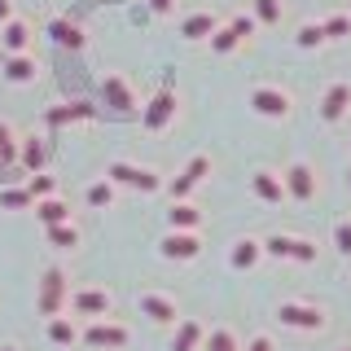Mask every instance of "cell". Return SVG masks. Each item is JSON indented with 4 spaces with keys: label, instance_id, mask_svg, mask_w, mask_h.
Wrapping results in <instances>:
<instances>
[{
    "label": "cell",
    "instance_id": "1",
    "mask_svg": "<svg viewBox=\"0 0 351 351\" xmlns=\"http://www.w3.org/2000/svg\"><path fill=\"white\" fill-rule=\"evenodd\" d=\"M80 338L93 351H119V347H128L132 343V334H128V325H119V321H110V316H97L88 329H80Z\"/></svg>",
    "mask_w": 351,
    "mask_h": 351
},
{
    "label": "cell",
    "instance_id": "2",
    "mask_svg": "<svg viewBox=\"0 0 351 351\" xmlns=\"http://www.w3.org/2000/svg\"><path fill=\"white\" fill-rule=\"evenodd\" d=\"M277 321L290 329H303V334H316V329H325V307L303 303V299H285L277 307Z\"/></svg>",
    "mask_w": 351,
    "mask_h": 351
},
{
    "label": "cell",
    "instance_id": "3",
    "mask_svg": "<svg viewBox=\"0 0 351 351\" xmlns=\"http://www.w3.org/2000/svg\"><path fill=\"white\" fill-rule=\"evenodd\" d=\"M40 316L49 321V316H58L66 303H71V290H66V272L62 268H44V277H40Z\"/></svg>",
    "mask_w": 351,
    "mask_h": 351
},
{
    "label": "cell",
    "instance_id": "4",
    "mask_svg": "<svg viewBox=\"0 0 351 351\" xmlns=\"http://www.w3.org/2000/svg\"><path fill=\"white\" fill-rule=\"evenodd\" d=\"M106 176L114 184H128V189H136V193H154V189H162V176L154 171V167H136V162H110Z\"/></svg>",
    "mask_w": 351,
    "mask_h": 351
},
{
    "label": "cell",
    "instance_id": "5",
    "mask_svg": "<svg viewBox=\"0 0 351 351\" xmlns=\"http://www.w3.org/2000/svg\"><path fill=\"white\" fill-rule=\"evenodd\" d=\"M263 255H277V259H294V263H316V241L294 237V233H272L263 241Z\"/></svg>",
    "mask_w": 351,
    "mask_h": 351
},
{
    "label": "cell",
    "instance_id": "6",
    "mask_svg": "<svg viewBox=\"0 0 351 351\" xmlns=\"http://www.w3.org/2000/svg\"><path fill=\"white\" fill-rule=\"evenodd\" d=\"M250 110L263 119H285L294 110V97L285 93V88H272V84H259V88H250Z\"/></svg>",
    "mask_w": 351,
    "mask_h": 351
},
{
    "label": "cell",
    "instance_id": "7",
    "mask_svg": "<svg viewBox=\"0 0 351 351\" xmlns=\"http://www.w3.org/2000/svg\"><path fill=\"white\" fill-rule=\"evenodd\" d=\"M206 171H211V154H193V158H189V162L180 167V176H176V180L167 184L171 202H176V197H189V193L197 189V184L206 180Z\"/></svg>",
    "mask_w": 351,
    "mask_h": 351
},
{
    "label": "cell",
    "instance_id": "8",
    "mask_svg": "<svg viewBox=\"0 0 351 351\" xmlns=\"http://www.w3.org/2000/svg\"><path fill=\"white\" fill-rule=\"evenodd\" d=\"M158 250H162V259H180V263H189V259L202 255V237H197L193 228H171V233L158 241Z\"/></svg>",
    "mask_w": 351,
    "mask_h": 351
},
{
    "label": "cell",
    "instance_id": "9",
    "mask_svg": "<svg viewBox=\"0 0 351 351\" xmlns=\"http://www.w3.org/2000/svg\"><path fill=\"white\" fill-rule=\"evenodd\" d=\"M176 119V88H158V93L149 97L145 114H141V123H145L149 132H162Z\"/></svg>",
    "mask_w": 351,
    "mask_h": 351
},
{
    "label": "cell",
    "instance_id": "10",
    "mask_svg": "<svg viewBox=\"0 0 351 351\" xmlns=\"http://www.w3.org/2000/svg\"><path fill=\"white\" fill-rule=\"evenodd\" d=\"M281 180H285V197H294V202H312L316 197V171L307 162H290Z\"/></svg>",
    "mask_w": 351,
    "mask_h": 351
},
{
    "label": "cell",
    "instance_id": "11",
    "mask_svg": "<svg viewBox=\"0 0 351 351\" xmlns=\"http://www.w3.org/2000/svg\"><path fill=\"white\" fill-rule=\"evenodd\" d=\"M101 97H106V106L114 110L119 119H128L132 110H136V97H132V88H128L123 75H106V80H101Z\"/></svg>",
    "mask_w": 351,
    "mask_h": 351
},
{
    "label": "cell",
    "instance_id": "12",
    "mask_svg": "<svg viewBox=\"0 0 351 351\" xmlns=\"http://www.w3.org/2000/svg\"><path fill=\"white\" fill-rule=\"evenodd\" d=\"M71 307L75 316H110V307H114V299H110V290H97V285H88V290H75L71 294Z\"/></svg>",
    "mask_w": 351,
    "mask_h": 351
},
{
    "label": "cell",
    "instance_id": "13",
    "mask_svg": "<svg viewBox=\"0 0 351 351\" xmlns=\"http://www.w3.org/2000/svg\"><path fill=\"white\" fill-rule=\"evenodd\" d=\"M80 119H97V106L93 101H66V106H49L44 110V123L53 132L66 128V123H80Z\"/></svg>",
    "mask_w": 351,
    "mask_h": 351
},
{
    "label": "cell",
    "instance_id": "14",
    "mask_svg": "<svg viewBox=\"0 0 351 351\" xmlns=\"http://www.w3.org/2000/svg\"><path fill=\"white\" fill-rule=\"evenodd\" d=\"M136 303H141V312H145L149 321H158V325H171L176 316H180V312H176V299H171V294H158V290H145Z\"/></svg>",
    "mask_w": 351,
    "mask_h": 351
},
{
    "label": "cell",
    "instance_id": "15",
    "mask_svg": "<svg viewBox=\"0 0 351 351\" xmlns=\"http://www.w3.org/2000/svg\"><path fill=\"white\" fill-rule=\"evenodd\" d=\"M351 110V84H329L325 97H321V119L325 123H338Z\"/></svg>",
    "mask_w": 351,
    "mask_h": 351
},
{
    "label": "cell",
    "instance_id": "16",
    "mask_svg": "<svg viewBox=\"0 0 351 351\" xmlns=\"http://www.w3.org/2000/svg\"><path fill=\"white\" fill-rule=\"evenodd\" d=\"M250 189H255V197H259V202H272V206H277L281 197H285V180H281L277 171L259 167L255 176H250Z\"/></svg>",
    "mask_w": 351,
    "mask_h": 351
},
{
    "label": "cell",
    "instance_id": "17",
    "mask_svg": "<svg viewBox=\"0 0 351 351\" xmlns=\"http://www.w3.org/2000/svg\"><path fill=\"white\" fill-rule=\"evenodd\" d=\"M259 259H263V241H255V237H237L233 250H228V268H237V272L255 268Z\"/></svg>",
    "mask_w": 351,
    "mask_h": 351
},
{
    "label": "cell",
    "instance_id": "18",
    "mask_svg": "<svg viewBox=\"0 0 351 351\" xmlns=\"http://www.w3.org/2000/svg\"><path fill=\"white\" fill-rule=\"evenodd\" d=\"M206 343V325L202 321H180L171 334V351H202Z\"/></svg>",
    "mask_w": 351,
    "mask_h": 351
},
{
    "label": "cell",
    "instance_id": "19",
    "mask_svg": "<svg viewBox=\"0 0 351 351\" xmlns=\"http://www.w3.org/2000/svg\"><path fill=\"white\" fill-rule=\"evenodd\" d=\"M18 162H22L27 171H44V162H49V145H44V136H22Z\"/></svg>",
    "mask_w": 351,
    "mask_h": 351
},
{
    "label": "cell",
    "instance_id": "20",
    "mask_svg": "<svg viewBox=\"0 0 351 351\" xmlns=\"http://www.w3.org/2000/svg\"><path fill=\"white\" fill-rule=\"evenodd\" d=\"M44 334H49V343L53 347H75V343H80V325H75L71 321V316H49V329H44Z\"/></svg>",
    "mask_w": 351,
    "mask_h": 351
},
{
    "label": "cell",
    "instance_id": "21",
    "mask_svg": "<svg viewBox=\"0 0 351 351\" xmlns=\"http://www.w3.org/2000/svg\"><path fill=\"white\" fill-rule=\"evenodd\" d=\"M167 224H171V228H193V233H197V224H202V211H197L189 197H176V202L167 206Z\"/></svg>",
    "mask_w": 351,
    "mask_h": 351
},
{
    "label": "cell",
    "instance_id": "22",
    "mask_svg": "<svg viewBox=\"0 0 351 351\" xmlns=\"http://www.w3.org/2000/svg\"><path fill=\"white\" fill-rule=\"evenodd\" d=\"M36 71H40V66H36V58H27V53H9V58H5V80L9 84H31Z\"/></svg>",
    "mask_w": 351,
    "mask_h": 351
},
{
    "label": "cell",
    "instance_id": "23",
    "mask_svg": "<svg viewBox=\"0 0 351 351\" xmlns=\"http://www.w3.org/2000/svg\"><path fill=\"white\" fill-rule=\"evenodd\" d=\"M0 40H5V49H9V53H27V44H31V27H27V22H18V18H9L5 27H0Z\"/></svg>",
    "mask_w": 351,
    "mask_h": 351
},
{
    "label": "cell",
    "instance_id": "24",
    "mask_svg": "<svg viewBox=\"0 0 351 351\" xmlns=\"http://www.w3.org/2000/svg\"><path fill=\"white\" fill-rule=\"evenodd\" d=\"M114 193H119V184L110 180V176H101V180L88 184V206H93V211H106V206H114Z\"/></svg>",
    "mask_w": 351,
    "mask_h": 351
},
{
    "label": "cell",
    "instance_id": "25",
    "mask_svg": "<svg viewBox=\"0 0 351 351\" xmlns=\"http://www.w3.org/2000/svg\"><path fill=\"white\" fill-rule=\"evenodd\" d=\"M36 215H40L44 228H49V224H66V219H71V206H66L62 197H40V202H36Z\"/></svg>",
    "mask_w": 351,
    "mask_h": 351
},
{
    "label": "cell",
    "instance_id": "26",
    "mask_svg": "<svg viewBox=\"0 0 351 351\" xmlns=\"http://www.w3.org/2000/svg\"><path fill=\"white\" fill-rule=\"evenodd\" d=\"M180 36L184 40H211L215 36V18L211 14H189L180 22Z\"/></svg>",
    "mask_w": 351,
    "mask_h": 351
},
{
    "label": "cell",
    "instance_id": "27",
    "mask_svg": "<svg viewBox=\"0 0 351 351\" xmlns=\"http://www.w3.org/2000/svg\"><path fill=\"white\" fill-rule=\"evenodd\" d=\"M49 36L58 40L62 49H84V31L75 27V22H66V18H62V22H53V27H49Z\"/></svg>",
    "mask_w": 351,
    "mask_h": 351
},
{
    "label": "cell",
    "instance_id": "28",
    "mask_svg": "<svg viewBox=\"0 0 351 351\" xmlns=\"http://www.w3.org/2000/svg\"><path fill=\"white\" fill-rule=\"evenodd\" d=\"M18 145H22V136L5 123V119H0V162H5V167H9V162H18Z\"/></svg>",
    "mask_w": 351,
    "mask_h": 351
},
{
    "label": "cell",
    "instance_id": "29",
    "mask_svg": "<svg viewBox=\"0 0 351 351\" xmlns=\"http://www.w3.org/2000/svg\"><path fill=\"white\" fill-rule=\"evenodd\" d=\"M202 351H241V347H237V334H233V329L219 325V329H211V334H206Z\"/></svg>",
    "mask_w": 351,
    "mask_h": 351
},
{
    "label": "cell",
    "instance_id": "30",
    "mask_svg": "<svg viewBox=\"0 0 351 351\" xmlns=\"http://www.w3.org/2000/svg\"><path fill=\"white\" fill-rule=\"evenodd\" d=\"M44 233H49V241H53V246H62V250L80 246V228H75L71 219H66V224H49V228H44Z\"/></svg>",
    "mask_w": 351,
    "mask_h": 351
},
{
    "label": "cell",
    "instance_id": "31",
    "mask_svg": "<svg viewBox=\"0 0 351 351\" xmlns=\"http://www.w3.org/2000/svg\"><path fill=\"white\" fill-rule=\"evenodd\" d=\"M27 193L36 197V202H40V197H53V193H58V180H53V176H44V171H31Z\"/></svg>",
    "mask_w": 351,
    "mask_h": 351
},
{
    "label": "cell",
    "instance_id": "32",
    "mask_svg": "<svg viewBox=\"0 0 351 351\" xmlns=\"http://www.w3.org/2000/svg\"><path fill=\"white\" fill-rule=\"evenodd\" d=\"M0 206L5 211H27V206H36V197L27 189H0Z\"/></svg>",
    "mask_w": 351,
    "mask_h": 351
},
{
    "label": "cell",
    "instance_id": "33",
    "mask_svg": "<svg viewBox=\"0 0 351 351\" xmlns=\"http://www.w3.org/2000/svg\"><path fill=\"white\" fill-rule=\"evenodd\" d=\"M255 22L277 27V22H281V0H255Z\"/></svg>",
    "mask_w": 351,
    "mask_h": 351
},
{
    "label": "cell",
    "instance_id": "34",
    "mask_svg": "<svg viewBox=\"0 0 351 351\" xmlns=\"http://www.w3.org/2000/svg\"><path fill=\"white\" fill-rule=\"evenodd\" d=\"M321 31H325V40H343V36H351V18L347 14H334V18L321 22Z\"/></svg>",
    "mask_w": 351,
    "mask_h": 351
},
{
    "label": "cell",
    "instance_id": "35",
    "mask_svg": "<svg viewBox=\"0 0 351 351\" xmlns=\"http://www.w3.org/2000/svg\"><path fill=\"white\" fill-rule=\"evenodd\" d=\"M237 44H241V36H237L233 27H215V36H211V49L215 53H233Z\"/></svg>",
    "mask_w": 351,
    "mask_h": 351
},
{
    "label": "cell",
    "instance_id": "36",
    "mask_svg": "<svg viewBox=\"0 0 351 351\" xmlns=\"http://www.w3.org/2000/svg\"><path fill=\"white\" fill-rule=\"evenodd\" d=\"M321 40H325L321 22H307V27H299V36H294V44H299V49H316Z\"/></svg>",
    "mask_w": 351,
    "mask_h": 351
},
{
    "label": "cell",
    "instance_id": "37",
    "mask_svg": "<svg viewBox=\"0 0 351 351\" xmlns=\"http://www.w3.org/2000/svg\"><path fill=\"white\" fill-rule=\"evenodd\" d=\"M334 246H338V255L351 259V219H338L334 224Z\"/></svg>",
    "mask_w": 351,
    "mask_h": 351
},
{
    "label": "cell",
    "instance_id": "38",
    "mask_svg": "<svg viewBox=\"0 0 351 351\" xmlns=\"http://www.w3.org/2000/svg\"><path fill=\"white\" fill-rule=\"evenodd\" d=\"M228 27H233V31H237V36H241V40H250V36H255V27H259V22H255V18H250V14H237L233 22H228Z\"/></svg>",
    "mask_w": 351,
    "mask_h": 351
},
{
    "label": "cell",
    "instance_id": "39",
    "mask_svg": "<svg viewBox=\"0 0 351 351\" xmlns=\"http://www.w3.org/2000/svg\"><path fill=\"white\" fill-rule=\"evenodd\" d=\"M246 351H272V338L268 334H255V338H250V347Z\"/></svg>",
    "mask_w": 351,
    "mask_h": 351
},
{
    "label": "cell",
    "instance_id": "40",
    "mask_svg": "<svg viewBox=\"0 0 351 351\" xmlns=\"http://www.w3.org/2000/svg\"><path fill=\"white\" fill-rule=\"evenodd\" d=\"M149 9L154 14H171V0H149Z\"/></svg>",
    "mask_w": 351,
    "mask_h": 351
},
{
    "label": "cell",
    "instance_id": "41",
    "mask_svg": "<svg viewBox=\"0 0 351 351\" xmlns=\"http://www.w3.org/2000/svg\"><path fill=\"white\" fill-rule=\"evenodd\" d=\"M9 18H14V5H9V0H0V27H5Z\"/></svg>",
    "mask_w": 351,
    "mask_h": 351
},
{
    "label": "cell",
    "instance_id": "42",
    "mask_svg": "<svg viewBox=\"0 0 351 351\" xmlns=\"http://www.w3.org/2000/svg\"><path fill=\"white\" fill-rule=\"evenodd\" d=\"M0 351H18V347H14V343H5V347H0Z\"/></svg>",
    "mask_w": 351,
    "mask_h": 351
},
{
    "label": "cell",
    "instance_id": "43",
    "mask_svg": "<svg viewBox=\"0 0 351 351\" xmlns=\"http://www.w3.org/2000/svg\"><path fill=\"white\" fill-rule=\"evenodd\" d=\"M347 184H351V171H347Z\"/></svg>",
    "mask_w": 351,
    "mask_h": 351
},
{
    "label": "cell",
    "instance_id": "44",
    "mask_svg": "<svg viewBox=\"0 0 351 351\" xmlns=\"http://www.w3.org/2000/svg\"><path fill=\"white\" fill-rule=\"evenodd\" d=\"M338 351H351V347H338Z\"/></svg>",
    "mask_w": 351,
    "mask_h": 351
}]
</instances>
